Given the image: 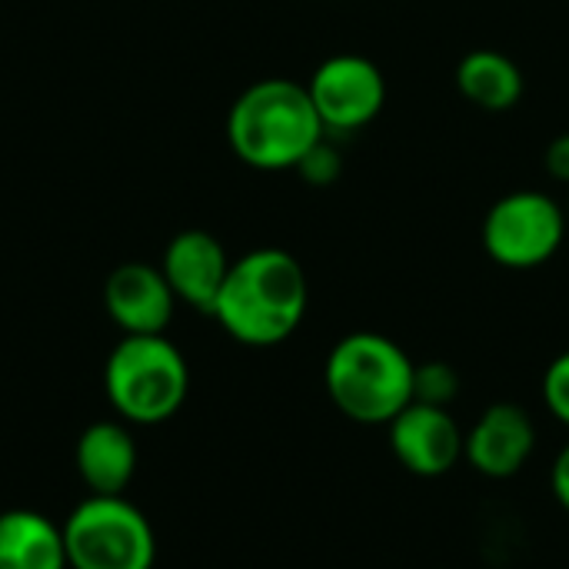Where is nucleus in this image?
<instances>
[{
    "mask_svg": "<svg viewBox=\"0 0 569 569\" xmlns=\"http://www.w3.org/2000/svg\"><path fill=\"white\" fill-rule=\"evenodd\" d=\"M307 303L303 263L280 247H260L230 263L210 317L243 347H277L297 333Z\"/></svg>",
    "mask_w": 569,
    "mask_h": 569,
    "instance_id": "obj_1",
    "label": "nucleus"
},
{
    "mask_svg": "<svg viewBox=\"0 0 569 569\" xmlns=\"http://www.w3.org/2000/svg\"><path fill=\"white\" fill-rule=\"evenodd\" d=\"M323 137L327 130L317 117L307 83L287 77L250 83L227 113L230 150L237 160L263 173L297 170L303 153Z\"/></svg>",
    "mask_w": 569,
    "mask_h": 569,
    "instance_id": "obj_2",
    "label": "nucleus"
},
{
    "mask_svg": "<svg viewBox=\"0 0 569 569\" xmlns=\"http://www.w3.org/2000/svg\"><path fill=\"white\" fill-rule=\"evenodd\" d=\"M413 370L417 363L397 340L360 330L337 340L327 353L323 387L347 420L383 427L413 403Z\"/></svg>",
    "mask_w": 569,
    "mask_h": 569,
    "instance_id": "obj_3",
    "label": "nucleus"
},
{
    "mask_svg": "<svg viewBox=\"0 0 569 569\" xmlns=\"http://www.w3.org/2000/svg\"><path fill=\"white\" fill-rule=\"evenodd\" d=\"M103 390L123 423L153 427L180 413L190 367L163 333H123L103 363Z\"/></svg>",
    "mask_w": 569,
    "mask_h": 569,
    "instance_id": "obj_4",
    "label": "nucleus"
},
{
    "mask_svg": "<svg viewBox=\"0 0 569 569\" xmlns=\"http://www.w3.org/2000/svg\"><path fill=\"white\" fill-rule=\"evenodd\" d=\"M70 569H153L157 537L127 497H87L63 520Z\"/></svg>",
    "mask_w": 569,
    "mask_h": 569,
    "instance_id": "obj_5",
    "label": "nucleus"
},
{
    "mask_svg": "<svg viewBox=\"0 0 569 569\" xmlns=\"http://www.w3.org/2000/svg\"><path fill=\"white\" fill-rule=\"evenodd\" d=\"M567 210L540 190H513L483 217V250L507 270H533L557 257L567 240Z\"/></svg>",
    "mask_w": 569,
    "mask_h": 569,
    "instance_id": "obj_6",
    "label": "nucleus"
},
{
    "mask_svg": "<svg viewBox=\"0 0 569 569\" xmlns=\"http://www.w3.org/2000/svg\"><path fill=\"white\" fill-rule=\"evenodd\" d=\"M310 100L327 133L373 123L387 103V77L363 53H333L307 80Z\"/></svg>",
    "mask_w": 569,
    "mask_h": 569,
    "instance_id": "obj_7",
    "label": "nucleus"
},
{
    "mask_svg": "<svg viewBox=\"0 0 569 569\" xmlns=\"http://www.w3.org/2000/svg\"><path fill=\"white\" fill-rule=\"evenodd\" d=\"M390 450L413 477H443L463 457V433L447 407L410 403L390 423Z\"/></svg>",
    "mask_w": 569,
    "mask_h": 569,
    "instance_id": "obj_8",
    "label": "nucleus"
},
{
    "mask_svg": "<svg viewBox=\"0 0 569 569\" xmlns=\"http://www.w3.org/2000/svg\"><path fill=\"white\" fill-rule=\"evenodd\" d=\"M537 447L533 420L517 403H493L463 437V457L480 477L510 480L517 477Z\"/></svg>",
    "mask_w": 569,
    "mask_h": 569,
    "instance_id": "obj_9",
    "label": "nucleus"
},
{
    "mask_svg": "<svg viewBox=\"0 0 569 569\" xmlns=\"http://www.w3.org/2000/svg\"><path fill=\"white\" fill-rule=\"evenodd\" d=\"M103 307L123 333H163L173 320L177 297L153 263H120L103 283Z\"/></svg>",
    "mask_w": 569,
    "mask_h": 569,
    "instance_id": "obj_10",
    "label": "nucleus"
},
{
    "mask_svg": "<svg viewBox=\"0 0 569 569\" xmlns=\"http://www.w3.org/2000/svg\"><path fill=\"white\" fill-rule=\"evenodd\" d=\"M230 257L223 243L207 230H180L163 250V277L177 300L200 313H213V303L230 273Z\"/></svg>",
    "mask_w": 569,
    "mask_h": 569,
    "instance_id": "obj_11",
    "label": "nucleus"
},
{
    "mask_svg": "<svg viewBox=\"0 0 569 569\" xmlns=\"http://www.w3.org/2000/svg\"><path fill=\"white\" fill-rule=\"evenodd\" d=\"M77 473L93 497H123L137 473V443L123 420L90 423L73 450Z\"/></svg>",
    "mask_w": 569,
    "mask_h": 569,
    "instance_id": "obj_12",
    "label": "nucleus"
},
{
    "mask_svg": "<svg viewBox=\"0 0 569 569\" xmlns=\"http://www.w3.org/2000/svg\"><path fill=\"white\" fill-rule=\"evenodd\" d=\"M0 569H70L63 527L37 510L0 513Z\"/></svg>",
    "mask_w": 569,
    "mask_h": 569,
    "instance_id": "obj_13",
    "label": "nucleus"
},
{
    "mask_svg": "<svg viewBox=\"0 0 569 569\" xmlns=\"http://www.w3.org/2000/svg\"><path fill=\"white\" fill-rule=\"evenodd\" d=\"M457 90L487 113H507L523 100L527 80L513 57L480 47L457 63Z\"/></svg>",
    "mask_w": 569,
    "mask_h": 569,
    "instance_id": "obj_14",
    "label": "nucleus"
},
{
    "mask_svg": "<svg viewBox=\"0 0 569 569\" xmlns=\"http://www.w3.org/2000/svg\"><path fill=\"white\" fill-rule=\"evenodd\" d=\"M460 393V377L450 363L443 360H430V363H417L413 370V400L417 403H430V407H450Z\"/></svg>",
    "mask_w": 569,
    "mask_h": 569,
    "instance_id": "obj_15",
    "label": "nucleus"
},
{
    "mask_svg": "<svg viewBox=\"0 0 569 569\" xmlns=\"http://www.w3.org/2000/svg\"><path fill=\"white\" fill-rule=\"evenodd\" d=\"M297 173H300L310 187H330V183H337L340 173H343V157H340V150H337L333 143H327V137H323V140H317V143L303 153V160L297 163Z\"/></svg>",
    "mask_w": 569,
    "mask_h": 569,
    "instance_id": "obj_16",
    "label": "nucleus"
},
{
    "mask_svg": "<svg viewBox=\"0 0 569 569\" xmlns=\"http://www.w3.org/2000/svg\"><path fill=\"white\" fill-rule=\"evenodd\" d=\"M543 403L553 413V420L569 427V350L560 353L543 373Z\"/></svg>",
    "mask_w": 569,
    "mask_h": 569,
    "instance_id": "obj_17",
    "label": "nucleus"
},
{
    "mask_svg": "<svg viewBox=\"0 0 569 569\" xmlns=\"http://www.w3.org/2000/svg\"><path fill=\"white\" fill-rule=\"evenodd\" d=\"M543 163H547V173H550L553 180H560V183H567L569 187V130L567 133H560V137H553V140L547 143Z\"/></svg>",
    "mask_w": 569,
    "mask_h": 569,
    "instance_id": "obj_18",
    "label": "nucleus"
},
{
    "mask_svg": "<svg viewBox=\"0 0 569 569\" xmlns=\"http://www.w3.org/2000/svg\"><path fill=\"white\" fill-rule=\"evenodd\" d=\"M550 487H553V497L557 503L569 513V443L557 453L553 460V470H550Z\"/></svg>",
    "mask_w": 569,
    "mask_h": 569,
    "instance_id": "obj_19",
    "label": "nucleus"
},
{
    "mask_svg": "<svg viewBox=\"0 0 569 569\" xmlns=\"http://www.w3.org/2000/svg\"><path fill=\"white\" fill-rule=\"evenodd\" d=\"M563 210H567V223H569V200H567V207H563Z\"/></svg>",
    "mask_w": 569,
    "mask_h": 569,
    "instance_id": "obj_20",
    "label": "nucleus"
}]
</instances>
